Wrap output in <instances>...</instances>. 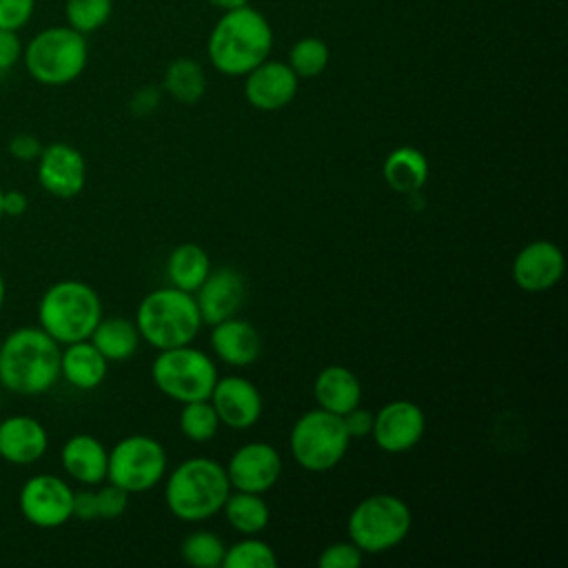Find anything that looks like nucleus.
I'll list each match as a JSON object with an SVG mask.
<instances>
[{
  "label": "nucleus",
  "instance_id": "nucleus-27",
  "mask_svg": "<svg viewBox=\"0 0 568 568\" xmlns=\"http://www.w3.org/2000/svg\"><path fill=\"white\" fill-rule=\"evenodd\" d=\"M222 513L226 524L240 535H260L271 519V508L260 493L233 490L229 493Z\"/></svg>",
  "mask_w": 568,
  "mask_h": 568
},
{
  "label": "nucleus",
  "instance_id": "nucleus-5",
  "mask_svg": "<svg viewBox=\"0 0 568 568\" xmlns=\"http://www.w3.org/2000/svg\"><path fill=\"white\" fill-rule=\"evenodd\" d=\"M100 320V295L82 280L53 282L38 302V326L60 346L89 339Z\"/></svg>",
  "mask_w": 568,
  "mask_h": 568
},
{
  "label": "nucleus",
  "instance_id": "nucleus-43",
  "mask_svg": "<svg viewBox=\"0 0 568 568\" xmlns=\"http://www.w3.org/2000/svg\"><path fill=\"white\" fill-rule=\"evenodd\" d=\"M206 2L213 4L215 9H222V11H229V9H237V7L248 4V0H206Z\"/></svg>",
  "mask_w": 568,
  "mask_h": 568
},
{
  "label": "nucleus",
  "instance_id": "nucleus-24",
  "mask_svg": "<svg viewBox=\"0 0 568 568\" xmlns=\"http://www.w3.org/2000/svg\"><path fill=\"white\" fill-rule=\"evenodd\" d=\"M382 178L395 193L417 195L428 180V160L415 146H397L384 158Z\"/></svg>",
  "mask_w": 568,
  "mask_h": 568
},
{
  "label": "nucleus",
  "instance_id": "nucleus-16",
  "mask_svg": "<svg viewBox=\"0 0 568 568\" xmlns=\"http://www.w3.org/2000/svg\"><path fill=\"white\" fill-rule=\"evenodd\" d=\"M566 271L561 248L550 240H532L524 244L513 260V280L526 293H544L559 284Z\"/></svg>",
  "mask_w": 568,
  "mask_h": 568
},
{
  "label": "nucleus",
  "instance_id": "nucleus-25",
  "mask_svg": "<svg viewBox=\"0 0 568 568\" xmlns=\"http://www.w3.org/2000/svg\"><path fill=\"white\" fill-rule=\"evenodd\" d=\"M89 339L104 355L106 362L131 359L142 342L135 322L120 315H111V317L102 315V320L98 322Z\"/></svg>",
  "mask_w": 568,
  "mask_h": 568
},
{
  "label": "nucleus",
  "instance_id": "nucleus-18",
  "mask_svg": "<svg viewBox=\"0 0 568 568\" xmlns=\"http://www.w3.org/2000/svg\"><path fill=\"white\" fill-rule=\"evenodd\" d=\"M202 324H217L226 317H233L244 297H246V280L240 271L231 266L211 268L206 280L193 293Z\"/></svg>",
  "mask_w": 568,
  "mask_h": 568
},
{
  "label": "nucleus",
  "instance_id": "nucleus-1",
  "mask_svg": "<svg viewBox=\"0 0 568 568\" xmlns=\"http://www.w3.org/2000/svg\"><path fill=\"white\" fill-rule=\"evenodd\" d=\"M62 346L40 326H20L0 339V386L13 395L36 397L60 379Z\"/></svg>",
  "mask_w": 568,
  "mask_h": 568
},
{
  "label": "nucleus",
  "instance_id": "nucleus-35",
  "mask_svg": "<svg viewBox=\"0 0 568 568\" xmlns=\"http://www.w3.org/2000/svg\"><path fill=\"white\" fill-rule=\"evenodd\" d=\"M98 519H118L129 506V493L115 484H104L95 490Z\"/></svg>",
  "mask_w": 568,
  "mask_h": 568
},
{
  "label": "nucleus",
  "instance_id": "nucleus-32",
  "mask_svg": "<svg viewBox=\"0 0 568 568\" xmlns=\"http://www.w3.org/2000/svg\"><path fill=\"white\" fill-rule=\"evenodd\" d=\"M226 546L211 530L189 532L180 546V557L193 568H217L224 561Z\"/></svg>",
  "mask_w": 568,
  "mask_h": 568
},
{
  "label": "nucleus",
  "instance_id": "nucleus-42",
  "mask_svg": "<svg viewBox=\"0 0 568 568\" xmlns=\"http://www.w3.org/2000/svg\"><path fill=\"white\" fill-rule=\"evenodd\" d=\"M29 206V200L22 191L18 189H9V191H2V215H9V217H20Z\"/></svg>",
  "mask_w": 568,
  "mask_h": 568
},
{
  "label": "nucleus",
  "instance_id": "nucleus-12",
  "mask_svg": "<svg viewBox=\"0 0 568 568\" xmlns=\"http://www.w3.org/2000/svg\"><path fill=\"white\" fill-rule=\"evenodd\" d=\"M426 433V415L410 399H393L373 413L371 435L379 450L399 455L415 448Z\"/></svg>",
  "mask_w": 568,
  "mask_h": 568
},
{
  "label": "nucleus",
  "instance_id": "nucleus-10",
  "mask_svg": "<svg viewBox=\"0 0 568 568\" xmlns=\"http://www.w3.org/2000/svg\"><path fill=\"white\" fill-rule=\"evenodd\" d=\"M166 450L151 435H126L113 444L106 462V479L131 493L158 486L166 473Z\"/></svg>",
  "mask_w": 568,
  "mask_h": 568
},
{
  "label": "nucleus",
  "instance_id": "nucleus-6",
  "mask_svg": "<svg viewBox=\"0 0 568 568\" xmlns=\"http://www.w3.org/2000/svg\"><path fill=\"white\" fill-rule=\"evenodd\" d=\"M27 73L44 87H64L82 75L89 62L87 36L69 24L38 31L22 49Z\"/></svg>",
  "mask_w": 568,
  "mask_h": 568
},
{
  "label": "nucleus",
  "instance_id": "nucleus-41",
  "mask_svg": "<svg viewBox=\"0 0 568 568\" xmlns=\"http://www.w3.org/2000/svg\"><path fill=\"white\" fill-rule=\"evenodd\" d=\"M73 517L82 521H93L98 519V504H95V490L82 488L73 490Z\"/></svg>",
  "mask_w": 568,
  "mask_h": 568
},
{
  "label": "nucleus",
  "instance_id": "nucleus-11",
  "mask_svg": "<svg viewBox=\"0 0 568 568\" xmlns=\"http://www.w3.org/2000/svg\"><path fill=\"white\" fill-rule=\"evenodd\" d=\"M18 508L36 528L64 526L73 519V488L53 473H38L22 484Z\"/></svg>",
  "mask_w": 568,
  "mask_h": 568
},
{
  "label": "nucleus",
  "instance_id": "nucleus-37",
  "mask_svg": "<svg viewBox=\"0 0 568 568\" xmlns=\"http://www.w3.org/2000/svg\"><path fill=\"white\" fill-rule=\"evenodd\" d=\"M42 142L38 135L33 133H16L9 142H7V151L11 158H16L18 162H36L40 151H42Z\"/></svg>",
  "mask_w": 568,
  "mask_h": 568
},
{
  "label": "nucleus",
  "instance_id": "nucleus-39",
  "mask_svg": "<svg viewBox=\"0 0 568 568\" xmlns=\"http://www.w3.org/2000/svg\"><path fill=\"white\" fill-rule=\"evenodd\" d=\"M160 100H162V91L160 87H153V84H146V87H140L131 100H129V109L133 115L138 118H144V115H151L158 106H160Z\"/></svg>",
  "mask_w": 568,
  "mask_h": 568
},
{
  "label": "nucleus",
  "instance_id": "nucleus-2",
  "mask_svg": "<svg viewBox=\"0 0 568 568\" xmlns=\"http://www.w3.org/2000/svg\"><path fill=\"white\" fill-rule=\"evenodd\" d=\"M273 49V27L264 13L244 4L222 11L206 40V55L215 71L244 78Z\"/></svg>",
  "mask_w": 568,
  "mask_h": 568
},
{
  "label": "nucleus",
  "instance_id": "nucleus-4",
  "mask_svg": "<svg viewBox=\"0 0 568 568\" xmlns=\"http://www.w3.org/2000/svg\"><path fill=\"white\" fill-rule=\"evenodd\" d=\"M133 322L142 342L158 351L191 344L202 328L193 293L171 284L146 293L135 308Z\"/></svg>",
  "mask_w": 568,
  "mask_h": 568
},
{
  "label": "nucleus",
  "instance_id": "nucleus-3",
  "mask_svg": "<svg viewBox=\"0 0 568 568\" xmlns=\"http://www.w3.org/2000/svg\"><path fill=\"white\" fill-rule=\"evenodd\" d=\"M231 481L220 462L211 457L182 459L164 481V504L180 521L197 524L222 513Z\"/></svg>",
  "mask_w": 568,
  "mask_h": 568
},
{
  "label": "nucleus",
  "instance_id": "nucleus-28",
  "mask_svg": "<svg viewBox=\"0 0 568 568\" xmlns=\"http://www.w3.org/2000/svg\"><path fill=\"white\" fill-rule=\"evenodd\" d=\"M162 89L182 104H195L206 93V73L193 58H175L169 62Z\"/></svg>",
  "mask_w": 568,
  "mask_h": 568
},
{
  "label": "nucleus",
  "instance_id": "nucleus-44",
  "mask_svg": "<svg viewBox=\"0 0 568 568\" xmlns=\"http://www.w3.org/2000/svg\"><path fill=\"white\" fill-rule=\"evenodd\" d=\"M4 297H7V284H4V277H2V273H0V308H2V304H4Z\"/></svg>",
  "mask_w": 568,
  "mask_h": 568
},
{
  "label": "nucleus",
  "instance_id": "nucleus-7",
  "mask_svg": "<svg viewBox=\"0 0 568 568\" xmlns=\"http://www.w3.org/2000/svg\"><path fill=\"white\" fill-rule=\"evenodd\" d=\"M410 526V506L397 495L377 493L355 504L346 519V535L364 555H382L399 546Z\"/></svg>",
  "mask_w": 568,
  "mask_h": 568
},
{
  "label": "nucleus",
  "instance_id": "nucleus-31",
  "mask_svg": "<svg viewBox=\"0 0 568 568\" xmlns=\"http://www.w3.org/2000/svg\"><path fill=\"white\" fill-rule=\"evenodd\" d=\"M277 555L271 544L255 535H244V539L226 546L222 568H275Z\"/></svg>",
  "mask_w": 568,
  "mask_h": 568
},
{
  "label": "nucleus",
  "instance_id": "nucleus-9",
  "mask_svg": "<svg viewBox=\"0 0 568 568\" xmlns=\"http://www.w3.org/2000/svg\"><path fill=\"white\" fill-rule=\"evenodd\" d=\"M217 377L213 357L191 344L158 351V357L151 364V379L155 388L180 404L209 399Z\"/></svg>",
  "mask_w": 568,
  "mask_h": 568
},
{
  "label": "nucleus",
  "instance_id": "nucleus-8",
  "mask_svg": "<svg viewBox=\"0 0 568 568\" xmlns=\"http://www.w3.org/2000/svg\"><path fill=\"white\" fill-rule=\"evenodd\" d=\"M351 446V435L342 415L324 408L302 413L291 426L288 448L295 464L308 473H326L335 468Z\"/></svg>",
  "mask_w": 568,
  "mask_h": 568
},
{
  "label": "nucleus",
  "instance_id": "nucleus-15",
  "mask_svg": "<svg viewBox=\"0 0 568 568\" xmlns=\"http://www.w3.org/2000/svg\"><path fill=\"white\" fill-rule=\"evenodd\" d=\"M209 402L215 408L220 424L233 430H246L255 426L264 410L260 388L242 375L217 377Z\"/></svg>",
  "mask_w": 568,
  "mask_h": 568
},
{
  "label": "nucleus",
  "instance_id": "nucleus-29",
  "mask_svg": "<svg viewBox=\"0 0 568 568\" xmlns=\"http://www.w3.org/2000/svg\"><path fill=\"white\" fill-rule=\"evenodd\" d=\"M178 426L186 439L202 444L217 435L220 419L209 399H195V402L182 404L178 415Z\"/></svg>",
  "mask_w": 568,
  "mask_h": 568
},
{
  "label": "nucleus",
  "instance_id": "nucleus-30",
  "mask_svg": "<svg viewBox=\"0 0 568 568\" xmlns=\"http://www.w3.org/2000/svg\"><path fill=\"white\" fill-rule=\"evenodd\" d=\"M328 60H331V51L326 42L322 38L306 36L291 47L286 64L293 69V73L300 80H308L324 73V69L328 67Z\"/></svg>",
  "mask_w": 568,
  "mask_h": 568
},
{
  "label": "nucleus",
  "instance_id": "nucleus-40",
  "mask_svg": "<svg viewBox=\"0 0 568 568\" xmlns=\"http://www.w3.org/2000/svg\"><path fill=\"white\" fill-rule=\"evenodd\" d=\"M344 419V426L353 437H368L371 435V428H373V413L368 408H362V406H355L351 408L346 415H342Z\"/></svg>",
  "mask_w": 568,
  "mask_h": 568
},
{
  "label": "nucleus",
  "instance_id": "nucleus-38",
  "mask_svg": "<svg viewBox=\"0 0 568 568\" xmlns=\"http://www.w3.org/2000/svg\"><path fill=\"white\" fill-rule=\"evenodd\" d=\"M22 49L18 31L0 29V73L13 69L22 60Z\"/></svg>",
  "mask_w": 568,
  "mask_h": 568
},
{
  "label": "nucleus",
  "instance_id": "nucleus-22",
  "mask_svg": "<svg viewBox=\"0 0 568 568\" xmlns=\"http://www.w3.org/2000/svg\"><path fill=\"white\" fill-rule=\"evenodd\" d=\"M313 397L320 408L346 415L351 408L359 406L362 402V384L359 377L342 364L324 366L313 382Z\"/></svg>",
  "mask_w": 568,
  "mask_h": 568
},
{
  "label": "nucleus",
  "instance_id": "nucleus-13",
  "mask_svg": "<svg viewBox=\"0 0 568 568\" xmlns=\"http://www.w3.org/2000/svg\"><path fill=\"white\" fill-rule=\"evenodd\" d=\"M38 184L53 197L71 200L87 184V160L69 142H51L42 146L36 160Z\"/></svg>",
  "mask_w": 568,
  "mask_h": 568
},
{
  "label": "nucleus",
  "instance_id": "nucleus-36",
  "mask_svg": "<svg viewBox=\"0 0 568 568\" xmlns=\"http://www.w3.org/2000/svg\"><path fill=\"white\" fill-rule=\"evenodd\" d=\"M36 11V0H0V29L20 31Z\"/></svg>",
  "mask_w": 568,
  "mask_h": 568
},
{
  "label": "nucleus",
  "instance_id": "nucleus-26",
  "mask_svg": "<svg viewBox=\"0 0 568 568\" xmlns=\"http://www.w3.org/2000/svg\"><path fill=\"white\" fill-rule=\"evenodd\" d=\"M209 253L195 242H182L171 248L166 257V280L171 286L182 288L186 293H195L197 286L211 273Z\"/></svg>",
  "mask_w": 568,
  "mask_h": 568
},
{
  "label": "nucleus",
  "instance_id": "nucleus-45",
  "mask_svg": "<svg viewBox=\"0 0 568 568\" xmlns=\"http://www.w3.org/2000/svg\"><path fill=\"white\" fill-rule=\"evenodd\" d=\"M2 191H4V189H2V184H0V220L4 217V215H2Z\"/></svg>",
  "mask_w": 568,
  "mask_h": 568
},
{
  "label": "nucleus",
  "instance_id": "nucleus-46",
  "mask_svg": "<svg viewBox=\"0 0 568 568\" xmlns=\"http://www.w3.org/2000/svg\"><path fill=\"white\" fill-rule=\"evenodd\" d=\"M0 404H2V399H0Z\"/></svg>",
  "mask_w": 568,
  "mask_h": 568
},
{
  "label": "nucleus",
  "instance_id": "nucleus-14",
  "mask_svg": "<svg viewBox=\"0 0 568 568\" xmlns=\"http://www.w3.org/2000/svg\"><path fill=\"white\" fill-rule=\"evenodd\" d=\"M233 490L268 493L282 475L280 450L266 442H248L240 446L224 466Z\"/></svg>",
  "mask_w": 568,
  "mask_h": 568
},
{
  "label": "nucleus",
  "instance_id": "nucleus-17",
  "mask_svg": "<svg viewBox=\"0 0 568 568\" xmlns=\"http://www.w3.org/2000/svg\"><path fill=\"white\" fill-rule=\"evenodd\" d=\"M300 78L282 60H264L244 75V98L257 111H280L297 95Z\"/></svg>",
  "mask_w": 568,
  "mask_h": 568
},
{
  "label": "nucleus",
  "instance_id": "nucleus-21",
  "mask_svg": "<svg viewBox=\"0 0 568 568\" xmlns=\"http://www.w3.org/2000/svg\"><path fill=\"white\" fill-rule=\"evenodd\" d=\"M106 446L89 433L71 435L60 448L64 473L84 486H100L106 479Z\"/></svg>",
  "mask_w": 568,
  "mask_h": 568
},
{
  "label": "nucleus",
  "instance_id": "nucleus-23",
  "mask_svg": "<svg viewBox=\"0 0 568 568\" xmlns=\"http://www.w3.org/2000/svg\"><path fill=\"white\" fill-rule=\"evenodd\" d=\"M106 371L109 362L91 339L64 344L60 351V377L78 390L98 388L104 382Z\"/></svg>",
  "mask_w": 568,
  "mask_h": 568
},
{
  "label": "nucleus",
  "instance_id": "nucleus-34",
  "mask_svg": "<svg viewBox=\"0 0 568 568\" xmlns=\"http://www.w3.org/2000/svg\"><path fill=\"white\" fill-rule=\"evenodd\" d=\"M362 561L364 552L351 539L328 544L317 557L320 568H359Z\"/></svg>",
  "mask_w": 568,
  "mask_h": 568
},
{
  "label": "nucleus",
  "instance_id": "nucleus-19",
  "mask_svg": "<svg viewBox=\"0 0 568 568\" xmlns=\"http://www.w3.org/2000/svg\"><path fill=\"white\" fill-rule=\"evenodd\" d=\"M49 435L40 419L31 415H9L0 419V457L13 466H31L44 457Z\"/></svg>",
  "mask_w": 568,
  "mask_h": 568
},
{
  "label": "nucleus",
  "instance_id": "nucleus-33",
  "mask_svg": "<svg viewBox=\"0 0 568 568\" xmlns=\"http://www.w3.org/2000/svg\"><path fill=\"white\" fill-rule=\"evenodd\" d=\"M113 13V0H67V24L80 33H93L102 29Z\"/></svg>",
  "mask_w": 568,
  "mask_h": 568
},
{
  "label": "nucleus",
  "instance_id": "nucleus-20",
  "mask_svg": "<svg viewBox=\"0 0 568 568\" xmlns=\"http://www.w3.org/2000/svg\"><path fill=\"white\" fill-rule=\"evenodd\" d=\"M211 348L226 366L244 368L260 357L262 337L251 322L233 315L211 326Z\"/></svg>",
  "mask_w": 568,
  "mask_h": 568
}]
</instances>
